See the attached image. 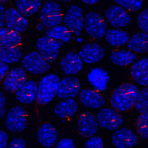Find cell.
<instances>
[{
    "instance_id": "obj_23",
    "label": "cell",
    "mask_w": 148,
    "mask_h": 148,
    "mask_svg": "<svg viewBox=\"0 0 148 148\" xmlns=\"http://www.w3.org/2000/svg\"><path fill=\"white\" fill-rule=\"evenodd\" d=\"M128 49L133 52L144 53L148 50V35L143 32L134 34L128 41Z\"/></svg>"
},
{
    "instance_id": "obj_43",
    "label": "cell",
    "mask_w": 148,
    "mask_h": 148,
    "mask_svg": "<svg viewBox=\"0 0 148 148\" xmlns=\"http://www.w3.org/2000/svg\"><path fill=\"white\" fill-rule=\"evenodd\" d=\"M45 25L41 22V23H39L38 25H37V29L39 30V31H42L45 29Z\"/></svg>"
},
{
    "instance_id": "obj_26",
    "label": "cell",
    "mask_w": 148,
    "mask_h": 148,
    "mask_svg": "<svg viewBox=\"0 0 148 148\" xmlns=\"http://www.w3.org/2000/svg\"><path fill=\"white\" fill-rule=\"evenodd\" d=\"M105 40L112 46L119 47L128 42V34L119 29H109L105 33Z\"/></svg>"
},
{
    "instance_id": "obj_42",
    "label": "cell",
    "mask_w": 148,
    "mask_h": 148,
    "mask_svg": "<svg viewBox=\"0 0 148 148\" xmlns=\"http://www.w3.org/2000/svg\"><path fill=\"white\" fill-rule=\"evenodd\" d=\"M99 0H81V1L84 3L88 5H92L96 3Z\"/></svg>"
},
{
    "instance_id": "obj_2",
    "label": "cell",
    "mask_w": 148,
    "mask_h": 148,
    "mask_svg": "<svg viewBox=\"0 0 148 148\" xmlns=\"http://www.w3.org/2000/svg\"><path fill=\"white\" fill-rule=\"evenodd\" d=\"M60 81V77L54 73L48 74L40 80L36 98L39 104H47L53 99L57 95Z\"/></svg>"
},
{
    "instance_id": "obj_28",
    "label": "cell",
    "mask_w": 148,
    "mask_h": 148,
    "mask_svg": "<svg viewBox=\"0 0 148 148\" xmlns=\"http://www.w3.org/2000/svg\"><path fill=\"white\" fill-rule=\"evenodd\" d=\"M16 6L24 16L29 17L39 10L41 6V0H16Z\"/></svg>"
},
{
    "instance_id": "obj_44",
    "label": "cell",
    "mask_w": 148,
    "mask_h": 148,
    "mask_svg": "<svg viewBox=\"0 0 148 148\" xmlns=\"http://www.w3.org/2000/svg\"><path fill=\"white\" fill-rule=\"evenodd\" d=\"M9 0H0V3H5L6 2H8Z\"/></svg>"
},
{
    "instance_id": "obj_31",
    "label": "cell",
    "mask_w": 148,
    "mask_h": 148,
    "mask_svg": "<svg viewBox=\"0 0 148 148\" xmlns=\"http://www.w3.org/2000/svg\"><path fill=\"white\" fill-rule=\"evenodd\" d=\"M134 106L141 113L148 112V89L146 86L138 91Z\"/></svg>"
},
{
    "instance_id": "obj_37",
    "label": "cell",
    "mask_w": 148,
    "mask_h": 148,
    "mask_svg": "<svg viewBox=\"0 0 148 148\" xmlns=\"http://www.w3.org/2000/svg\"><path fill=\"white\" fill-rule=\"evenodd\" d=\"M26 147V143L25 141L21 138H14L13 139L8 148H25Z\"/></svg>"
},
{
    "instance_id": "obj_19",
    "label": "cell",
    "mask_w": 148,
    "mask_h": 148,
    "mask_svg": "<svg viewBox=\"0 0 148 148\" xmlns=\"http://www.w3.org/2000/svg\"><path fill=\"white\" fill-rule=\"evenodd\" d=\"M79 98L82 104L88 108L99 109L105 104V100L97 91L84 89L79 94Z\"/></svg>"
},
{
    "instance_id": "obj_24",
    "label": "cell",
    "mask_w": 148,
    "mask_h": 148,
    "mask_svg": "<svg viewBox=\"0 0 148 148\" xmlns=\"http://www.w3.org/2000/svg\"><path fill=\"white\" fill-rule=\"evenodd\" d=\"M77 109V102L72 98L65 99L58 103L54 108V113L60 118H67L73 116Z\"/></svg>"
},
{
    "instance_id": "obj_9",
    "label": "cell",
    "mask_w": 148,
    "mask_h": 148,
    "mask_svg": "<svg viewBox=\"0 0 148 148\" xmlns=\"http://www.w3.org/2000/svg\"><path fill=\"white\" fill-rule=\"evenodd\" d=\"M63 21L71 32L80 35L84 28V17L82 9L76 5H72L65 14Z\"/></svg>"
},
{
    "instance_id": "obj_34",
    "label": "cell",
    "mask_w": 148,
    "mask_h": 148,
    "mask_svg": "<svg viewBox=\"0 0 148 148\" xmlns=\"http://www.w3.org/2000/svg\"><path fill=\"white\" fill-rule=\"evenodd\" d=\"M137 23L139 28L143 32H148V10L145 9L139 13L137 17Z\"/></svg>"
},
{
    "instance_id": "obj_7",
    "label": "cell",
    "mask_w": 148,
    "mask_h": 148,
    "mask_svg": "<svg viewBox=\"0 0 148 148\" xmlns=\"http://www.w3.org/2000/svg\"><path fill=\"white\" fill-rule=\"evenodd\" d=\"M21 65L24 69L36 75L46 72L50 66L49 63L36 51L26 54L22 59Z\"/></svg>"
},
{
    "instance_id": "obj_6",
    "label": "cell",
    "mask_w": 148,
    "mask_h": 148,
    "mask_svg": "<svg viewBox=\"0 0 148 148\" xmlns=\"http://www.w3.org/2000/svg\"><path fill=\"white\" fill-rule=\"evenodd\" d=\"M5 124L7 128L12 132L24 131L27 125V113L24 108L16 106L10 109L7 114Z\"/></svg>"
},
{
    "instance_id": "obj_13",
    "label": "cell",
    "mask_w": 148,
    "mask_h": 148,
    "mask_svg": "<svg viewBox=\"0 0 148 148\" xmlns=\"http://www.w3.org/2000/svg\"><path fill=\"white\" fill-rule=\"evenodd\" d=\"M27 77L25 70L20 67H16L8 71L3 82L5 90L9 92L18 90L26 82Z\"/></svg>"
},
{
    "instance_id": "obj_12",
    "label": "cell",
    "mask_w": 148,
    "mask_h": 148,
    "mask_svg": "<svg viewBox=\"0 0 148 148\" xmlns=\"http://www.w3.org/2000/svg\"><path fill=\"white\" fill-rule=\"evenodd\" d=\"M138 136L132 130L120 128L116 130L112 137V142L116 148H131L138 142Z\"/></svg>"
},
{
    "instance_id": "obj_15",
    "label": "cell",
    "mask_w": 148,
    "mask_h": 148,
    "mask_svg": "<svg viewBox=\"0 0 148 148\" xmlns=\"http://www.w3.org/2000/svg\"><path fill=\"white\" fill-rule=\"evenodd\" d=\"M77 127L82 136L88 138L94 136L97 132L98 124L95 116L91 112H86L80 115Z\"/></svg>"
},
{
    "instance_id": "obj_4",
    "label": "cell",
    "mask_w": 148,
    "mask_h": 148,
    "mask_svg": "<svg viewBox=\"0 0 148 148\" xmlns=\"http://www.w3.org/2000/svg\"><path fill=\"white\" fill-rule=\"evenodd\" d=\"M63 45V42L47 36L38 39L36 47L39 54L48 62H53L59 54V50Z\"/></svg>"
},
{
    "instance_id": "obj_29",
    "label": "cell",
    "mask_w": 148,
    "mask_h": 148,
    "mask_svg": "<svg viewBox=\"0 0 148 148\" xmlns=\"http://www.w3.org/2000/svg\"><path fill=\"white\" fill-rule=\"evenodd\" d=\"M21 42L20 34L8 28H0V45L4 46H17Z\"/></svg>"
},
{
    "instance_id": "obj_33",
    "label": "cell",
    "mask_w": 148,
    "mask_h": 148,
    "mask_svg": "<svg viewBox=\"0 0 148 148\" xmlns=\"http://www.w3.org/2000/svg\"><path fill=\"white\" fill-rule=\"evenodd\" d=\"M124 9L131 12L139 10L142 6L143 0H114Z\"/></svg>"
},
{
    "instance_id": "obj_21",
    "label": "cell",
    "mask_w": 148,
    "mask_h": 148,
    "mask_svg": "<svg viewBox=\"0 0 148 148\" xmlns=\"http://www.w3.org/2000/svg\"><path fill=\"white\" fill-rule=\"evenodd\" d=\"M37 136L39 142L44 147L53 146L58 139V132L50 123L42 124L38 130Z\"/></svg>"
},
{
    "instance_id": "obj_32",
    "label": "cell",
    "mask_w": 148,
    "mask_h": 148,
    "mask_svg": "<svg viewBox=\"0 0 148 148\" xmlns=\"http://www.w3.org/2000/svg\"><path fill=\"white\" fill-rule=\"evenodd\" d=\"M148 112L140 114L137 118L136 121V127L139 136L144 139L147 138L148 132Z\"/></svg>"
},
{
    "instance_id": "obj_40",
    "label": "cell",
    "mask_w": 148,
    "mask_h": 148,
    "mask_svg": "<svg viewBox=\"0 0 148 148\" xmlns=\"http://www.w3.org/2000/svg\"><path fill=\"white\" fill-rule=\"evenodd\" d=\"M8 136L7 134L2 131L0 130V148H6L8 145Z\"/></svg>"
},
{
    "instance_id": "obj_27",
    "label": "cell",
    "mask_w": 148,
    "mask_h": 148,
    "mask_svg": "<svg viewBox=\"0 0 148 148\" xmlns=\"http://www.w3.org/2000/svg\"><path fill=\"white\" fill-rule=\"evenodd\" d=\"M21 50L18 46H4L0 45V60L6 64H14L22 57Z\"/></svg>"
},
{
    "instance_id": "obj_30",
    "label": "cell",
    "mask_w": 148,
    "mask_h": 148,
    "mask_svg": "<svg viewBox=\"0 0 148 148\" xmlns=\"http://www.w3.org/2000/svg\"><path fill=\"white\" fill-rule=\"evenodd\" d=\"M45 34L47 36L52 39L68 42L71 37V32L64 25H58L47 29Z\"/></svg>"
},
{
    "instance_id": "obj_5",
    "label": "cell",
    "mask_w": 148,
    "mask_h": 148,
    "mask_svg": "<svg viewBox=\"0 0 148 148\" xmlns=\"http://www.w3.org/2000/svg\"><path fill=\"white\" fill-rule=\"evenodd\" d=\"M40 18L48 28L60 25L62 20V15L58 3L54 1L46 2L40 10Z\"/></svg>"
},
{
    "instance_id": "obj_25",
    "label": "cell",
    "mask_w": 148,
    "mask_h": 148,
    "mask_svg": "<svg viewBox=\"0 0 148 148\" xmlns=\"http://www.w3.org/2000/svg\"><path fill=\"white\" fill-rule=\"evenodd\" d=\"M110 58L116 65L125 66L134 63L136 59V55L131 50H114L111 53Z\"/></svg>"
},
{
    "instance_id": "obj_8",
    "label": "cell",
    "mask_w": 148,
    "mask_h": 148,
    "mask_svg": "<svg viewBox=\"0 0 148 148\" xmlns=\"http://www.w3.org/2000/svg\"><path fill=\"white\" fill-rule=\"evenodd\" d=\"M96 119L100 127L110 131L119 129L123 124L121 116L116 110L109 108L101 109Z\"/></svg>"
},
{
    "instance_id": "obj_16",
    "label": "cell",
    "mask_w": 148,
    "mask_h": 148,
    "mask_svg": "<svg viewBox=\"0 0 148 148\" xmlns=\"http://www.w3.org/2000/svg\"><path fill=\"white\" fill-rule=\"evenodd\" d=\"M60 66L65 75H76L82 70L83 61L77 53L71 51L66 54L61 59Z\"/></svg>"
},
{
    "instance_id": "obj_35",
    "label": "cell",
    "mask_w": 148,
    "mask_h": 148,
    "mask_svg": "<svg viewBox=\"0 0 148 148\" xmlns=\"http://www.w3.org/2000/svg\"><path fill=\"white\" fill-rule=\"evenodd\" d=\"M86 148H103V143L102 139L97 136H91L85 143Z\"/></svg>"
},
{
    "instance_id": "obj_3",
    "label": "cell",
    "mask_w": 148,
    "mask_h": 148,
    "mask_svg": "<svg viewBox=\"0 0 148 148\" xmlns=\"http://www.w3.org/2000/svg\"><path fill=\"white\" fill-rule=\"evenodd\" d=\"M84 27L87 34L92 38L100 39L106 32L107 25L103 17L97 12H89L84 18Z\"/></svg>"
},
{
    "instance_id": "obj_11",
    "label": "cell",
    "mask_w": 148,
    "mask_h": 148,
    "mask_svg": "<svg viewBox=\"0 0 148 148\" xmlns=\"http://www.w3.org/2000/svg\"><path fill=\"white\" fill-rule=\"evenodd\" d=\"M5 23L8 28L18 34L24 32L28 27L25 17L13 8L5 10Z\"/></svg>"
},
{
    "instance_id": "obj_10",
    "label": "cell",
    "mask_w": 148,
    "mask_h": 148,
    "mask_svg": "<svg viewBox=\"0 0 148 148\" xmlns=\"http://www.w3.org/2000/svg\"><path fill=\"white\" fill-rule=\"evenodd\" d=\"M106 20L115 28L124 27L131 23V18L125 9L119 5H113L105 12Z\"/></svg>"
},
{
    "instance_id": "obj_22",
    "label": "cell",
    "mask_w": 148,
    "mask_h": 148,
    "mask_svg": "<svg viewBox=\"0 0 148 148\" xmlns=\"http://www.w3.org/2000/svg\"><path fill=\"white\" fill-rule=\"evenodd\" d=\"M130 73L132 78L139 84L147 86L148 84V60L143 57L131 66Z\"/></svg>"
},
{
    "instance_id": "obj_1",
    "label": "cell",
    "mask_w": 148,
    "mask_h": 148,
    "mask_svg": "<svg viewBox=\"0 0 148 148\" xmlns=\"http://www.w3.org/2000/svg\"><path fill=\"white\" fill-rule=\"evenodd\" d=\"M138 89L131 83H124L117 87L112 92L110 101L114 110L124 112L132 109L136 98Z\"/></svg>"
},
{
    "instance_id": "obj_17",
    "label": "cell",
    "mask_w": 148,
    "mask_h": 148,
    "mask_svg": "<svg viewBox=\"0 0 148 148\" xmlns=\"http://www.w3.org/2000/svg\"><path fill=\"white\" fill-rule=\"evenodd\" d=\"M105 54L102 46L95 43L84 45L79 52V56L83 61L87 64H93L100 61Z\"/></svg>"
},
{
    "instance_id": "obj_45",
    "label": "cell",
    "mask_w": 148,
    "mask_h": 148,
    "mask_svg": "<svg viewBox=\"0 0 148 148\" xmlns=\"http://www.w3.org/2000/svg\"><path fill=\"white\" fill-rule=\"evenodd\" d=\"M60 1L62 2H68L72 0H60Z\"/></svg>"
},
{
    "instance_id": "obj_36",
    "label": "cell",
    "mask_w": 148,
    "mask_h": 148,
    "mask_svg": "<svg viewBox=\"0 0 148 148\" xmlns=\"http://www.w3.org/2000/svg\"><path fill=\"white\" fill-rule=\"evenodd\" d=\"M56 148H75V145L72 139L65 138L58 141Z\"/></svg>"
},
{
    "instance_id": "obj_14",
    "label": "cell",
    "mask_w": 148,
    "mask_h": 148,
    "mask_svg": "<svg viewBox=\"0 0 148 148\" xmlns=\"http://www.w3.org/2000/svg\"><path fill=\"white\" fill-rule=\"evenodd\" d=\"M80 88L78 79L73 76H68L60 81L57 95L61 99H68L76 97Z\"/></svg>"
},
{
    "instance_id": "obj_39",
    "label": "cell",
    "mask_w": 148,
    "mask_h": 148,
    "mask_svg": "<svg viewBox=\"0 0 148 148\" xmlns=\"http://www.w3.org/2000/svg\"><path fill=\"white\" fill-rule=\"evenodd\" d=\"M9 71V66L6 63L0 60V82L5 77Z\"/></svg>"
},
{
    "instance_id": "obj_18",
    "label": "cell",
    "mask_w": 148,
    "mask_h": 148,
    "mask_svg": "<svg viewBox=\"0 0 148 148\" xmlns=\"http://www.w3.org/2000/svg\"><path fill=\"white\" fill-rule=\"evenodd\" d=\"M109 76L106 71L101 68H94L87 74V80L95 90L103 91L108 87Z\"/></svg>"
},
{
    "instance_id": "obj_20",
    "label": "cell",
    "mask_w": 148,
    "mask_h": 148,
    "mask_svg": "<svg viewBox=\"0 0 148 148\" xmlns=\"http://www.w3.org/2000/svg\"><path fill=\"white\" fill-rule=\"evenodd\" d=\"M38 84L35 80H29L16 92V98L20 102L24 104L32 103L36 98Z\"/></svg>"
},
{
    "instance_id": "obj_38",
    "label": "cell",
    "mask_w": 148,
    "mask_h": 148,
    "mask_svg": "<svg viewBox=\"0 0 148 148\" xmlns=\"http://www.w3.org/2000/svg\"><path fill=\"white\" fill-rule=\"evenodd\" d=\"M6 110V101L3 94L0 91V119H2Z\"/></svg>"
},
{
    "instance_id": "obj_41",
    "label": "cell",
    "mask_w": 148,
    "mask_h": 148,
    "mask_svg": "<svg viewBox=\"0 0 148 148\" xmlns=\"http://www.w3.org/2000/svg\"><path fill=\"white\" fill-rule=\"evenodd\" d=\"M5 24V8L1 3H0V28Z\"/></svg>"
}]
</instances>
